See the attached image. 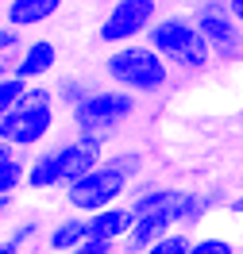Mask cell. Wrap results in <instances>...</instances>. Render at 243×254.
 <instances>
[{
    "label": "cell",
    "mask_w": 243,
    "mask_h": 254,
    "mask_svg": "<svg viewBox=\"0 0 243 254\" xmlns=\"http://www.w3.org/2000/svg\"><path fill=\"white\" fill-rule=\"evenodd\" d=\"M16 77V58H0V81Z\"/></svg>",
    "instance_id": "cell-22"
},
{
    "label": "cell",
    "mask_w": 243,
    "mask_h": 254,
    "mask_svg": "<svg viewBox=\"0 0 243 254\" xmlns=\"http://www.w3.org/2000/svg\"><path fill=\"white\" fill-rule=\"evenodd\" d=\"M228 12H232V19L243 27V0H228Z\"/></svg>",
    "instance_id": "cell-23"
},
{
    "label": "cell",
    "mask_w": 243,
    "mask_h": 254,
    "mask_svg": "<svg viewBox=\"0 0 243 254\" xmlns=\"http://www.w3.org/2000/svg\"><path fill=\"white\" fill-rule=\"evenodd\" d=\"M228 212H232V216H240V220H243V192H240V196H232V200H228Z\"/></svg>",
    "instance_id": "cell-24"
},
{
    "label": "cell",
    "mask_w": 243,
    "mask_h": 254,
    "mask_svg": "<svg viewBox=\"0 0 243 254\" xmlns=\"http://www.w3.org/2000/svg\"><path fill=\"white\" fill-rule=\"evenodd\" d=\"M100 73L112 81V89H124L131 96H159L174 81V69L162 62L147 43H131V47L108 50L104 62H100Z\"/></svg>",
    "instance_id": "cell-5"
},
{
    "label": "cell",
    "mask_w": 243,
    "mask_h": 254,
    "mask_svg": "<svg viewBox=\"0 0 243 254\" xmlns=\"http://www.w3.org/2000/svg\"><path fill=\"white\" fill-rule=\"evenodd\" d=\"M23 177H27V158L23 154L12 162H0V196H19Z\"/></svg>",
    "instance_id": "cell-15"
},
{
    "label": "cell",
    "mask_w": 243,
    "mask_h": 254,
    "mask_svg": "<svg viewBox=\"0 0 243 254\" xmlns=\"http://www.w3.org/2000/svg\"><path fill=\"white\" fill-rule=\"evenodd\" d=\"M189 16H193L197 31L205 35L216 62H236L243 54V27L232 19L228 0H197L189 8Z\"/></svg>",
    "instance_id": "cell-8"
},
{
    "label": "cell",
    "mask_w": 243,
    "mask_h": 254,
    "mask_svg": "<svg viewBox=\"0 0 243 254\" xmlns=\"http://www.w3.org/2000/svg\"><path fill=\"white\" fill-rule=\"evenodd\" d=\"M135 116H139V96L124 93V89H112V85H108V89L100 85L81 108L70 112V127H74V135L112 143Z\"/></svg>",
    "instance_id": "cell-6"
},
{
    "label": "cell",
    "mask_w": 243,
    "mask_h": 254,
    "mask_svg": "<svg viewBox=\"0 0 243 254\" xmlns=\"http://www.w3.org/2000/svg\"><path fill=\"white\" fill-rule=\"evenodd\" d=\"M39 239H47L43 235V220L39 216H23V220H16L0 235V254H27Z\"/></svg>",
    "instance_id": "cell-13"
},
{
    "label": "cell",
    "mask_w": 243,
    "mask_h": 254,
    "mask_svg": "<svg viewBox=\"0 0 243 254\" xmlns=\"http://www.w3.org/2000/svg\"><path fill=\"white\" fill-rule=\"evenodd\" d=\"M143 170H147L143 150H108V158L93 174L66 185L62 200L74 216H97V212H104L112 204H124L128 192L143 181Z\"/></svg>",
    "instance_id": "cell-1"
},
{
    "label": "cell",
    "mask_w": 243,
    "mask_h": 254,
    "mask_svg": "<svg viewBox=\"0 0 243 254\" xmlns=\"http://www.w3.org/2000/svg\"><path fill=\"white\" fill-rule=\"evenodd\" d=\"M12 208H16V196H0V227L8 223V216H12Z\"/></svg>",
    "instance_id": "cell-21"
},
{
    "label": "cell",
    "mask_w": 243,
    "mask_h": 254,
    "mask_svg": "<svg viewBox=\"0 0 243 254\" xmlns=\"http://www.w3.org/2000/svg\"><path fill=\"white\" fill-rule=\"evenodd\" d=\"M100 85L93 77H81V73H62V77L54 81V96H58V108H66V112H74V108H81L89 96L97 93Z\"/></svg>",
    "instance_id": "cell-14"
},
{
    "label": "cell",
    "mask_w": 243,
    "mask_h": 254,
    "mask_svg": "<svg viewBox=\"0 0 243 254\" xmlns=\"http://www.w3.org/2000/svg\"><path fill=\"white\" fill-rule=\"evenodd\" d=\"M104 158H108V143L85 139V135H66V139L35 150L27 158L23 189L27 192H62L66 185H74L85 174H93Z\"/></svg>",
    "instance_id": "cell-2"
},
{
    "label": "cell",
    "mask_w": 243,
    "mask_h": 254,
    "mask_svg": "<svg viewBox=\"0 0 243 254\" xmlns=\"http://www.w3.org/2000/svg\"><path fill=\"white\" fill-rule=\"evenodd\" d=\"M23 47H27V35L8 27V23H0V58H19Z\"/></svg>",
    "instance_id": "cell-18"
},
{
    "label": "cell",
    "mask_w": 243,
    "mask_h": 254,
    "mask_svg": "<svg viewBox=\"0 0 243 254\" xmlns=\"http://www.w3.org/2000/svg\"><path fill=\"white\" fill-rule=\"evenodd\" d=\"M54 65H58V47H54V39L35 35V39H27L23 54L16 58V77L27 81V85H43V77L54 73Z\"/></svg>",
    "instance_id": "cell-9"
},
{
    "label": "cell",
    "mask_w": 243,
    "mask_h": 254,
    "mask_svg": "<svg viewBox=\"0 0 243 254\" xmlns=\"http://www.w3.org/2000/svg\"><path fill=\"white\" fill-rule=\"evenodd\" d=\"M131 227H135V212L128 204H112L97 216H89V239H104V243H116V247L131 235Z\"/></svg>",
    "instance_id": "cell-11"
},
{
    "label": "cell",
    "mask_w": 243,
    "mask_h": 254,
    "mask_svg": "<svg viewBox=\"0 0 243 254\" xmlns=\"http://www.w3.org/2000/svg\"><path fill=\"white\" fill-rule=\"evenodd\" d=\"M27 81H19V77H8V81H0V120L8 116V112H16V104L27 96Z\"/></svg>",
    "instance_id": "cell-16"
},
{
    "label": "cell",
    "mask_w": 243,
    "mask_h": 254,
    "mask_svg": "<svg viewBox=\"0 0 243 254\" xmlns=\"http://www.w3.org/2000/svg\"><path fill=\"white\" fill-rule=\"evenodd\" d=\"M143 43L178 73H205L216 62L189 12H162L155 19V27L147 31Z\"/></svg>",
    "instance_id": "cell-3"
},
{
    "label": "cell",
    "mask_w": 243,
    "mask_h": 254,
    "mask_svg": "<svg viewBox=\"0 0 243 254\" xmlns=\"http://www.w3.org/2000/svg\"><path fill=\"white\" fill-rule=\"evenodd\" d=\"M74 254H120V247H116V243H104V239H85Z\"/></svg>",
    "instance_id": "cell-20"
},
{
    "label": "cell",
    "mask_w": 243,
    "mask_h": 254,
    "mask_svg": "<svg viewBox=\"0 0 243 254\" xmlns=\"http://www.w3.org/2000/svg\"><path fill=\"white\" fill-rule=\"evenodd\" d=\"M159 16H162L159 0H116L112 8L97 19V39L112 50L131 47V43H143Z\"/></svg>",
    "instance_id": "cell-7"
},
{
    "label": "cell",
    "mask_w": 243,
    "mask_h": 254,
    "mask_svg": "<svg viewBox=\"0 0 243 254\" xmlns=\"http://www.w3.org/2000/svg\"><path fill=\"white\" fill-rule=\"evenodd\" d=\"M189 247H193V235H185V231H170V235L159 239L147 254H189Z\"/></svg>",
    "instance_id": "cell-19"
},
{
    "label": "cell",
    "mask_w": 243,
    "mask_h": 254,
    "mask_svg": "<svg viewBox=\"0 0 243 254\" xmlns=\"http://www.w3.org/2000/svg\"><path fill=\"white\" fill-rule=\"evenodd\" d=\"M240 254H243V251H240Z\"/></svg>",
    "instance_id": "cell-26"
},
{
    "label": "cell",
    "mask_w": 243,
    "mask_h": 254,
    "mask_svg": "<svg viewBox=\"0 0 243 254\" xmlns=\"http://www.w3.org/2000/svg\"><path fill=\"white\" fill-rule=\"evenodd\" d=\"M85 239H89V216H74V212H70V216H62V220L47 231L43 243H47L50 254H74Z\"/></svg>",
    "instance_id": "cell-12"
},
{
    "label": "cell",
    "mask_w": 243,
    "mask_h": 254,
    "mask_svg": "<svg viewBox=\"0 0 243 254\" xmlns=\"http://www.w3.org/2000/svg\"><path fill=\"white\" fill-rule=\"evenodd\" d=\"M189 254H240V251L228 235H193Z\"/></svg>",
    "instance_id": "cell-17"
},
{
    "label": "cell",
    "mask_w": 243,
    "mask_h": 254,
    "mask_svg": "<svg viewBox=\"0 0 243 254\" xmlns=\"http://www.w3.org/2000/svg\"><path fill=\"white\" fill-rule=\"evenodd\" d=\"M12 158H19V154H16L8 143H0V162H12Z\"/></svg>",
    "instance_id": "cell-25"
},
{
    "label": "cell",
    "mask_w": 243,
    "mask_h": 254,
    "mask_svg": "<svg viewBox=\"0 0 243 254\" xmlns=\"http://www.w3.org/2000/svg\"><path fill=\"white\" fill-rule=\"evenodd\" d=\"M58 127V96L50 85H31L27 96L16 104V112H8L0 120V143H8L16 154H35L43 150L50 139V131Z\"/></svg>",
    "instance_id": "cell-4"
},
{
    "label": "cell",
    "mask_w": 243,
    "mask_h": 254,
    "mask_svg": "<svg viewBox=\"0 0 243 254\" xmlns=\"http://www.w3.org/2000/svg\"><path fill=\"white\" fill-rule=\"evenodd\" d=\"M62 12L58 0H8L4 4V23L16 27V31H31L39 23H47Z\"/></svg>",
    "instance_id": "cell-10"
}]
</instances>
